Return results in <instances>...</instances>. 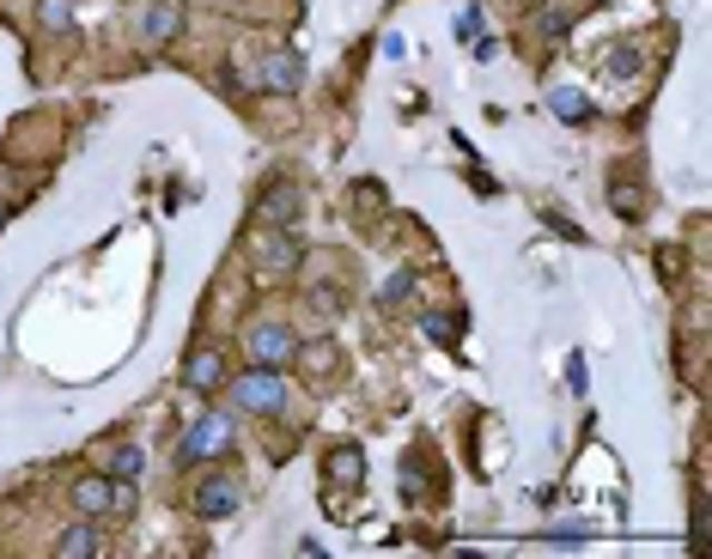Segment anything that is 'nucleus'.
Segmentation results:
<instances>
[{
  "label": "nucleus",
  "mask_w": 712,
  "mask_h": 559,
  "mask_svg": "<svg viewBox=\"0 0 712 559\" xmlns=\"http://www.w3.org/2000/svg\"><path fill=\"white\" fill-rule=\"evenodd\" d=\"M177 31H184V12H177V7H165V0H159V7H147V12H140V43H171Z\"/></svg>",
  "instance_id": "nucleus-11"
},
{
  "label": "nucleus",
  "mask_w": 712,
  "mask_h": 559,
  "mask_svg": "<svg viewBox=\"0 0 712 559\" xmlns=\"http://www.w3.org/2000/svg\"><path fill=\"white\" fill-rule=\"evenodd\" d=\"M219 383H226V353H219V347L189 353V366H184V389H189V396H214Z\"/></svg>",
  "instance_id": "nucleus-7"
},
{
  "label": "nucleus",
  "mask_w": 712,
  "mask_h": 559,
  "mask_svg": "<svg viewBox=\"0 0 712 559\" xmlns=\"http://www.w3.org/2000/svg\"><path fill=\"white\" fill-rule=\"evenodd\" d=\"M250 86L256 92H280V98H293L305 86V61H299V49H275V56H263L256 61V73H250Z\"/></svg>",
  "instance_id": "nucleus-6"
},
{
  "label": "nucleus",
  "mask_w": 712,
  "mask_h": 559,
  "mask_svg": "<svg viewBox=\"0 0 712 559\" xmlns=\"http://www.w3.org/2000/svg\"><path fill=\"white\" fill-rule=\"evenodd\" d=\"M231 445H238V420L214 408V413H201V420L189 426L184 438H177V462H184V468H201V462L226 457Z\"/></svg>",
  "instance_id": "nucleus-1"
},
{
  "label": "nucleus",
  "mask_w": 712,
  "mask_h": 559,
  "mask_svg": "<svg viewBox=\"0 0 712 559\" xmlns=\"http://www.w3.org/2000/svg\"><path fill=\"white\" fill-rule=\"evenodd\" d=\"M359 480H366V457H359L354 445H335L329 457H323V487H335V492H354Z\"/></svg>",
  "instance_id": "nucleus-8"
},
{
  "label": "nucleus",
  "mask_w": 712,
  "mask_h": 559,
  "mask_svg": "<svg viewBox=\"0 0 712 559\" xmlns=\"http://www.w3.org/2000/svg\"><path fill=\"white\" fill-rule=\"evenodd\" d=\"M238 505H244V487L231 475H201L196 492H189V511H196L201 523H226Z\"/></svg>",
  "instance_id": "nucleus-4"
},
{
  "label": "nucleus",
  "mask_w": 712,
  "mask_h": 559,
  "mask_svg": "<svg viewBox=\"0 0 712 559\" xmlns=\"http://www.w3.org/2000/svg\"><path fill=\"white\" fill-rule=\"evenodd\" d=\"M128 505H135V492H128V480H110V475H86L80 487H73V511H80V517L128 511Z\"/></svg>",
  "instance_id": "nucleus-5"
},
{
  "label": "nucleus",
  "mask_w": 712,
  "mask_h": 559,
  "mask_svg": "<svg viewBox=\"0 0 712 559\" xmlns=\"http://www.w3.org/2000/svg\"><path fill=\"white\" fill-rule=\"evenodd\" d=\"M299 359L310 371H335V347H299Z\"/></svg>",
  "instance_id": "nucleus-20"
},
{
  "label": "nucleus",
  "mask_w": 712,
  "mask_h": 559,
  "mask_svg": "<svg viewBox=\"0 0 712 559\" xmlns=\"http://www.w3.org/2000/svg\"><path fill=\"white\" fill-rule=\"evenodd\" d=\"M244 359H250V366H293V359H299V335H293L287 322H256V329L244 335Z\"/></svg>",
  "instance_id": "nucleus-3"
},
{
  "label": "nucleus",
  "mask_w": 712,
  "mask_h": 559,
  "mask_svg": "<svg viewBox=\"0 0 712 559\" xmlns=\"http://www.w3.org/2000/svg\"><path fill=\"white\" fill-rule=\"evenodd\" d=\"M610 201L621 207V219H645V189H640V183H621V177H615V183H610Z\"/></svg>",
  "instance_id": "nucleus-16"
},
{
  "label": "nucleus",
  "mask_w": 712,
  "mask_h": 559,
  "mask_svg": "<svg viewBox=\"0 0 712 559\" xmlns=\"http://www.w3.org/2000/svg\"><path fill=\"white\" fill-rule=\"evenodd\" d=\"M37 19H43V31H73V0H37Z\"/></svg>",
  "instance_id": "nucleus-17"
},
{
  "label": "nucleus",
  "mask_w": 712,
  "mask_h": 559,
  "mask_svg": "<svg viewBox=\"0 0 712 559\" xmlns=\"http://www.w3.org/2000/svg\"><path fill=\"white\" fill-rule=\"evenodd\" d=\"M56 553H61V559H92V553H103V536L92 529V517H80L73 529H61Z\"/></svg>",
  "instance_id": "nucleus-12"
},
{
  "label": "nucleus",
  "mask_w": 712,
  "mask_h": 559,
  "mask_svg": "<svg viewBox=\"0 0 712 559\" xmlns=\"http://www.w3.org/2000/svg\"><path fill=\"white\" fill-rule=\"evenodd\" d=\"M103 475H110V480H140V475H147V450H140V445H110V450H103Z\"/></svg>",
  "instance_id": "nucleus-13"
},
{
  "label": "nucleus",
  "mask_w": 712,
  "mask_h": 559,
  "mask_svg": "<svg viewBox=\"0 0 712 559\" xmlns=\"http://www.w3.org/2000/svg\"><path fill=\"white\" fill-rule=\"evenodd\" d=\"M542 31H548V37H566V12H542Z\"/></svg>",
  "instance_id": "nucleus-22"
},
{
  "label": "nucleus",
  "mask_w": 712,
  "mask_h": 559,
  "mask_svg": "<svg viewBox=\"0 0 712 559\" xmlns=\"http://www.w3.org/2000/svg\"><path fill=\"white\" fill-rule=\"evenodd\" d=\"M299 262H305L299 238H293V231L280 226V238H268V243H263V274H268V280H275V274H293Z\"/></svg>",
  "instance_id": "nucleus-10"
},
{
  "label": "nucleus",
  "mask_w": 712,
  "mask_h": 559,
  "mask_svg": "<svg viewBox=\"0 0 712 559\" xmlns=\"http://www.w3.org/2000/svg\"><path fill=\"white\" fill-rule=\"evenodd\" d=\"M548 110L561 116V122H591V98L578 92V86H548Z\"/></svg>",
  "instance_id": "nucleus-15"
},
{
  "label": "nucleus",
  "mask_w": 712,
  "mask_h": 559,
  "mask_svg": "<svg viewBox=\"0 0 712 559\" xmlns=\"http://www.w3.org/2000/svg\"><path fill=\"white\" fill-rule=\"evenodd\" d=\"M299 207H305V194H299V183H268L263 189V201H256V213H263V226H293L299 219Z\"/></svg>",
  "instance_id": "nucleus-9"
},
{
  "label": "nucleus",
  "mask_w": 712,
  "mask_h": 559,
  "mask_svg": "<svg viewBox=\"0 0 712 559\" xmlns=\"http://www.w3.org/2000/svg\"><path fill=\"white\" fill-rule=\"evenodd\" d=\"M0 226H7V207H0Z\"/></svg>",
  "instance_id": "nucleus-23"
},
{
  "label": "nucleus",
  "mask_w": 712,
  "mask_h": 559,
  "mask_svg": "<svg viewBox=\"0 0 712 559\" xmlns=\"http://www.w3.org/2000/svg\"><path fill=\"white\" fill-rule=\"evenodd\" d=\"M610 73L615 80H633L640 73V49H610Z\"/></svg>",
  "instance_id": "nucleus-19"
},
{
  "label": "nucleus",
  "mask_w": 712,
  "mask_h": 559,
  "mask_svg": "<svg viewBox=\"0 0 712 559\" xmlns=\"http://www.w3.org/2000/svg\"><path fill=\"white\" fill-rule=\"evenodd\" d=\"M231 408L244 413H280L287 408V371L280 366H250L231 377Z\"/></svg>",
  "instance_id": "nucleus-2"
},
{
  "label": "nucleus",
  "mask_w": 712,
  "mask_h": 559,
  "mask_svg": "<svg viewBox=\"0 0 712 559\" xmlns=\"http://www.w3.org/2000/svg\"><path fill=\"white\" fill-rule=\"evenodd\" d=\"M421 335L433 347H457L463 335V310H421Z\"/></svg>",
  "instance_id": "nucleus-14"
},
{
  "label": "nucleus",
  "mask_w": 712,
  "mask_h": 559,
  "mask_svg": "<svg viewBox=\"0 0 712 559\" xmlns=\"http://www.w3.org/2000/svg\"><path fill=\"white\" fill-rule=\"evenodd\" d=\"M457 37H463V43H469V37H482V12H463V19H457Z\"/></svg>",
  "instance_id": "nucleus-21"
},
{
  "label": "nucleus",
  "mask_w": 712,
  "mask_h": 559,
  "mask_svg": "<svg viewBox=\"0 0 712 559\" xmlns=\"http://www.w3.org/2000/svg\"><path fill=\"white\" fill-rule=\"evenodd\" d=\"M408 292H414V268H396V274L378 286V310H396V305H403Z\"/></svg>",
  "instance_id": "nucleus-18"
}]
</instances>
